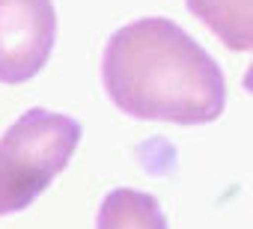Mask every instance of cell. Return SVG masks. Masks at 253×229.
<instances>
[{
    "label": "cell",
    "instance_id": "1",
    "mask_svg": "<svg viewBox=\"0 0 253 229\" xmlns=\"http://www.w3.org/2000/svg\"><path fill=\"white\" fill-rule=\"evenodd\" d=\"M101 83L113 107L143 122L206 125L226 107L217 60L170 18L119 27L104 45Z\"/></svg>",
    "mask_w": 253,
    "mask_h": 229
},
{
    "label": "cell",
    "instance_id": "2",
    "mask_svg": "<svg viewBox=\"0 0 253 229\" xmlns=\"http://www.w3.org/2000/svg\"><path fill=\"white\" fill-rule=\"evenodd\" d=\"M81 122L69 113L30 107L0 137V217L24 211L69 167Z\"/></svg>",
    "mask_w": 253,
    "mask_h": 229
},
{
    "label": "cell",
    "instance_id": "3",
    "mask_svg": "<svg viewBox=\"0 0 253 229\" xmlns=\"http://www.w3.org/2000/svg\"><path fill=\"white\" fill-rule=\"evenodd\" d=\"M57 9L51 0H0V83H27L51 60Z\"/></svg>",
    "mask_w": 253,
    "mask_h": 229
},
{
    "label": "cell",
    "instance_id": "4",
    "mask_svg": "<svg viewBox=\"0 0 253 229\" xmlns=\"http://www.w3.org/2000/svg\"><path fill=\"white\" fill-rule=\"evenodd\" d=\"M229 51H253V0H185Z\"/></svg>",
    "mask_w": 253,
    "mask_h": 229
},
{
    "label": "cell",
    "instance_id": "5",
    "mask_svg": "<svg viewBox=\"0 0 253 229\" xmlns=\"http://www.w3.org/2000/svg\"><path fill=\"white\" fill-rule=\"evenodd\" d=\"M95 229H167V217L152 193L116 188L101 199Z\"/></svg>",
    "mask_w": 253,
    "mask_h": 229
},
{
    "label": "cell",
    "instance_id": "6",
    "mask_svg": "<svg viewBox=\"0 0 253 229\" xmlns=\"http://www.w3.org/2000/svg\"><path fill=\"white\" fill-rule=\"evenodd\" d=\"M241 83H244V89H247V92H253V63L247 66V72H244V80H241Z\"/></svg>",
    "mask_w": 253,
    "mask_h": 229
}]
</instances>
